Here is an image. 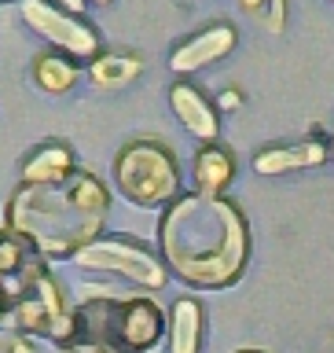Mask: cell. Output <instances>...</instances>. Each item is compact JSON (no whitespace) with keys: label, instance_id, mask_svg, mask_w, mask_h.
<instances>
[{"label":"cell","instance_id":"6da1fadb","mask_svg":"<svg viewBox=\"0 0 334 353\" xmlns=\"http://www.w3.org/2000/svg\"><path fill=\"white\" fill-rule=\"evenodd\" d=\"M158 258L187 287H231L250 261L247 214L225 195L187 192L173 199L158 221Z\"/></svg>","mask_w":334,"mask_h":353},{"label":"cell","instance_id":"7a4b0ae2","mask_svg":"<svg viewBox=\"0 0 334 353\" xmlns=\"http://www.w3.org/2000/svg\"><path fill=\"white\" fill-rule=\"evenodd\" d=\"M110 192L96 173L74 170L63 181L19 184L8 199L4 228H11L37 258H77L103 236Z\"/></svg>","mask_w":334,"mask_h":353},{"label":"cell","instance_id":"3957f363","mask_svg":"<svg viewBox=\"0 0 334 353\" xmlns=\"http://www.w3.org/2000/svg\"><path fill=\"white\" fill-rule=\"evenodd\" d=\"M165 335V313L154 298H88L74 309L70 335L74 342L110 350V353H147ZM63 339V342H66Z\"/></svg>","mask_w":334,"mask_h":353},{"label":"cell","instance_id":"277c9868","mask_svg":"<svg viewBox=\"0 0 334 353\" xmlns=\"http://www.w3.org/2000/svg\"><path fill=\"white\" fill-rule=\"evenodd\" d=\"M114 184L132 206H169L180 199V162L162 140H129L114 154Z\"/></svg>","mask_w":334,"mask_h":353},{"label":"cell","instance_id":"5b68a950","mask_svg":"<svg viewBox=\"0 0 334 353\" xmlns=\"http://www.w3.org/2000/svg\"><path fill=\"white\" fill-rule=\"evenodd\" d=\"M22 22L48 44V52H59L74 63L92 66L103 55V41H99V30L92 22L85 15L55 8L52 0H22Z\"/></svg>","mask_w":334,"mask_h":353},{"label":"cell","instance_id":"8992f818","mask_svg":"<svg viewBox=\"0 0 334 353\" xmlns=\"http://www.w3.org/2000/svg\"><path fill=\"white\" fill-rule=\"evenodd\" d=\"M70 316H74V309H66L59 280L48 272V265H37V272L15 294V309H11L8 324L19 335H41L52 342H63L70 335Z\"/></svg>","mask_w":334,"mask_h":353},{"label":"cell","instance_id":"52a82bcc","mask_svg":"<svg viewBox=\"0 0 334 353\" xmlns=\"http://www.w3.org/2000/svg\"><path fill=\"white\" fill-rule=\"evenodd\" d=\"M74 261L88 272H114V276H125V280L140 283V287H151V291H158L165 283L162 258L129 236H99Z\"/></svg>","mask_w":334,"mask_h":353},{"label":"cell","instance_id":"ba28073f","mask_svg":"<svg viewBox=\"0 0 334 353\" xmlns=\"http://www.w3.org/2000/svg\"><path fill=\"white\" fill-rule=\"evenodd\" d=\"M236 44H239V33L231 22H209V26H202L198 33H191V37H184L169 52V70H176V74L206 70V66H213L217 59H225Z\"/></svg>","mask_w":334,"mask_h":353},{"label":"cell","instance_id":"9c48e42d","mask_svg":"<svg viewBox=\"0 0 334 353\" xmlns=\"http://www.w3.org/2000/svg\"><path fill=\"white\" fill-rule=\"evenodd\" d=\"M169 107H173V114L180 118V125L191 132L195 140L217 143L220 118H217L213 103L206 99V92H202L198 85H191V81H176V85H169Z\"/></svg>","mask_w":334,"mask_h":353},{"label":"cell","instance_id":"30bf717a","mask_svg":"<svg viewBox=\"0 0 334 353\" xmlns=\"http://www.w3.org/2000/svg\"><path fill=\"white\" fill-rule=\"evenodd\" d=\"M331 148L320 140H302V143H269L253 154V173L261 176H280L291 170H313V165L327 162Z\"/></svg>","mask_w":334,"mask_h":353},{"label":"cell","instance_id":"8fae6325","mask_svg":"<svg viewBox=\"0 0 334 353\" xmlns=\"http://www.w3.org/2000/svg\"><path fill=\"white\" fill-rule=\"evenodd\" d=\"M77 170L74 165V151L66 140H44L37 143L26 159H22V184H48V181H63Z\"/></svg>","mask_w":334,"mask_h":353},{"label":"cell","instance_id":"7c38bea8","mask_svg":"<svg viewBox=\"0 0 334 353\" xmlns=\"http://www.w3.org/2000/svg\"><path fill=\"white\" fill-rule=\"evenodd\" d=\"M191 181L202 195H225V188L236 181V154L220 143H206L191 162Z\"/></svg>","mask_w":334,"mask_h":353},{"label":"cell","instance_id":"4fadbf2b","mask_svg":"<svg viewBox=\"0 0 334 353\" xmlns=\"http://www.w3.org/2000/svg\"><path fill=\"white\" fill-rule=\"evenodd\" d=\"M37 265H44V258H37L11 228H0V287L19 294L22 283L37 272Z\"/></svg>","mask_w":334,"mask_h":353},{"label":"cell","instance_id":"5bb4252c","mask_svg":"<svg viewBox=\"0 0 334 353\" xmlns=\"http://www.w3.org/2000/svg\"><path fill=\"white\" fill-rule=\"evenodd\" d=\"M202 342V305L198 298L184 294L173 302L169 313V353H198Z\"/></svg>","mask_w":334,"mask_h":353},{"label":"cell","instance_id":"9a60e30c","mask_svg":"<svg viewBox=\"0 0 334 353\" xmlns=\"http://www.w3.org/2000/svg\"><path fill=\"white\" fill-rule=\"evenodd\" d=\"M33 81H37L44 92L63 96V92H70L74 81H77V63L59 55V52H41L37 59H33Z\"/></svg>","mask_w":334,"mask_h":353},{"label":"cell","instance_id":"2e32d148","mask_svg":"<svg viewBox=\"0 0 334 353\" xmlns=\"http://www.w3.org/2000/svg\"><path fill=\"white\" fill-rule=\"evenodd\" d=\"M140 59L136 55H121V52H103L99 59L88 66V77L99 85V88H121V85H129L132 77L140 74Z\"/></svg>","mask_w":334,"mask_h":353},{"label":"cell","instance_id":"e0dca14e","mask_svg":"<svg viewBox=\"0 0 334 353\" xmlns=\"http://www.w3.org/2000/svg\"><path fill=\"white\" fill-rule=\"evenodd\" d=\"M239 8L269 33H283L286 26V0H239Z\"/></svg>","mask_w":334,"mask_h":353},{"label":"cell","instance_id":"ac0fdd59","mask_svg":"<svg viewBox=\"0 0 334 353\" xmlns=\"http://www.w3.org/2000/svg\"><path fill=\"white\" fill-rule=\"evenodd\" d=\"M0 353H37V346L26 335H4L0 339Z\"/></svg>","mask_w":334,"mask_h":353},{"label":"cell","instance_id":"d6986e66","mask_svg":"<svg viewBox=\"0 0 334 353\" xmlns=\"http://www.w3.org/2000/svg\"><path fill=\"white\" fill-rule=\"evenodd\" d=\"M11 309H15V294H11L8 287H0V327L11 320Z\"/></svg>","mask_w":334,"mask_h":353},{"label":"cell","instance_id":"ffe728a7","mask_svg":"<svg viewBox=\"0 0 334 353\" xmlns=\"http://www.w3.org/2000/svg\"><path fill=\"white\" fill-rule=\"evenodd\" d=\"M55 8H63V11H74V15H85V4L88 0H52Z\"/></svg>","mask_w":334,"mask_h":353},{"label":"cell","instance_id":"44dd1931","mask_svg":"<svg viewBox=\"0 0 334 353\" xmlns=\"http://www.w3.org/2000/svg\"><path fill=\"white\" fill-rule=\"evenodd\" d=\"M88 4H114V0H88Z\"/></svg>","mask_w":334,"mask_h":353},{"label":"cell","instance_id":"7402d4cb","mask_svg":"<svg viewBox=\"0 0 334 353\" xmlns=\"http://www.w3.org/2000/svg\"><path fill=\"white\" fill-rule=\"evenodd\" d=\"M236 353H264V350H236Z\"/></svg>","mask_w":334,"mask_h":353},{"label":"cell","instance_id":"603a6c76","mask_svg":"<svg viewBox=\"0 0 334 353\" xmlns=\"http://www.w3.org/2000/svg\"><path fill=\"white\" fill-rule=\"evenodd\" d=\"M327 148H331V159H334V140H331V143H327Z\"/></svg>","mask_w":334,"mask_h":353},{"label":"cell","instance_id":"cb8c5ba5","mask_svg":"<svg viewBox=\"0 0 334 353\" xmlns=\"http://www.w3.org/2000/svg\"><path fill=\"white\" fill-rule=\"evenodd\" d=\"M0 4H8V0H0Z\"/></svg>","mask_w":334,"mask_h":353},{"label":"cell","instance_id":"d4e9b609","mask_svg":"<svg viewBox=\"0 0 334 353\" xmlns=\"http://www.w3.org/2000/svg\"><path fill=\"white\" fill-rule=\"evenodd\" d=\"M331 4H334V0H331Z\"/></svg>","mask_w":334,"mask_h":353}]
</instances>
